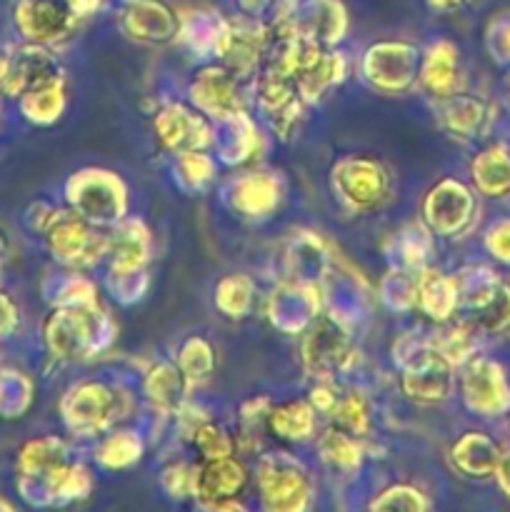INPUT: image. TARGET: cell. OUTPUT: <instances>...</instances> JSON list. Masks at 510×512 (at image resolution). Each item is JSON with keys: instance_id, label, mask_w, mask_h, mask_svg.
<instances>
[{"instance_id": "1", "label": "cell", "mask_w": 510, "mask_h": 512, "mask_svg": "<svg viewBox=\"0 0 510 512\" xmlns=\"http://www.w3.org/2000/svg\"><path fill=\"white\" fill-rule=\"evenodd\" d=\"M118 323L103 305L53 308L43 323L48 353L63 363H90L113 348Z\"/></svg>"}, {"instance_id": "2", "label": "cell", "mask_w": 510, "mask_h": 512, "mask_svg": "<svg viewBox=\"0 0 510 512\" xmlns=\"http://www.w3.org/2000/svg\"><path fill=\"white\" fill-rule=\"evenodd\" d=\"M130 398L105 380L70 385L58 405L65 430L75 438H100L128 415Z\"/></svg>"}, {"instance_id": "3", "label": "cell", "mask_w": 510, "mask_h": 512, "mask_svg": "<svg viewBox=\"0 0 510 512\" xmlns=\"http://www.w3.org/2000/svg\"><path fill=\"white\" fill-rule=\"evenodd\" d=\"M65 205L93 228L110 230L128 218L130 193L125 180L108 168H80L65 180Z\"/></svg>"}, {"instance_id": "4", "label": "cell", "mask_w": 510, "mask_h": 512, "mask_svg": "<svg viewBox=\"0 0 510 512\" xmlns=\"http://www.w3.org/2000/svg\"><path fill=\"white\" fill-rule=\"evenodd\" d=\"M330 190L348 213H375L393 195V175L383 160L350 153L330 165Z\"/></svg>"}, {"instance_id": "5", "label": "cell", "mask_w": 510, "mask_h": 512, "mask_svg": "<svg viewBox=\"0 0 510 512\" xmlns=\"http://www.w3.org/2000/svg\"><path fill=\"white\" fill-rule=\"evenodd\" d=\"M300 338V365L313 380H335L358 365L353 330L330 313H320Z\"/></svg>"}, {"instance_id": "6", "label": "cell", "mask_w": 510, "mask_h": 512, "mask_svg": "<svg viewBox=\"0 0 510 512\" xmlns=\"http://www.w3.org/2000/svg\"><path fill=\"white\" fill-rule=\"evenodd\" d=\"M260 505L268 512H305L313 505V480L308 468L285 450L263 453L255 465Z\"/></svg>"}, {"instance_id": "7", "label": "cell", "mask_w": 510, "mask_h": 512, "mask_svg": "<svg viewBox=\"0 0 510 512\" xmlns=\"http://www.w3.org/2000/svg\"><path fill=\"white\" fill-rule=\"evenodd\" d=\"M70 463V448L60 435H40L28 440L15 460L20 498L35 508L55 505V483Z\"/></svg>"}, {"instance_id": "8", "label": "cell", "mask_w": 510, "mask_h": 512, "mask_svg": "<svg viewBox=\"0 0 510 512\" xmlns=\"http://www.w3.org/2000/svg\"><path fill=\"white\" fill-rule=\"evenodd\" d=\"M420 55L408 40H378L360 55V75L378 93L405 95L418 85Z\"/></svg>"}, {"instance_id": "9", "label": "cell", "mask_w": 510, "mask_h": 512, "mask_svg": "<svg viewBox=\"0 0 510 512\" xmlns=\"http://www.w3.org/2000/svg\"><path fill=\"white\" fill-rule=\"evenodd\" d=\"M43 238L50 258L63 268L88 270L108 255V230L93 228L70 208H60Z\"/></svg>"}, {"instance_id": "10", "label": "cell", "mask_w": 510, "mask_h": 512, "mask_svg": "<svg viewBox=\"0 0 510 512\" xmlns=\"http://www.w3.org/2000/svg\"><path fill=\"white\" fill-rule=\"evenodd\" d=\"M398 388L410 403L440 405L455 388V365L425 343L398 363Z\"/></svg>"}, {"instance_id": "11", "label": "cell", "mask_w": 510, "mask_h": 512, "mask_svg": "<svg viewBox=\"0 0 510 512\" xmlns=\"http://www.w3.org/2000/svg\"><path fill=\"white\" fill-rule=\"evenodd\" d=\"M250 485V473L235 455L218 460H200L195 465L193 500L200 510L233 512L245 510L240 503Z\"/></svg>"}, {"instance_id": "12", "label": "cell", "mask_w": 510, "mask_h": 512, "mask_svg": "<svg viewBox=\"0 0 510 512\" xmlns=\"http://www.w3.org/2000/svg\"><path fill=\"white\" fill-rule=\"evenodd\" d=\"M475 218L473 190L458 178H443L430 185L420 203V220L438 238H458Z\"/></svg>"}, {"instance_id": "13", "label": "cell", "mask_w": 510, "mask_h": 512, "mask_svg": "<svg viewBox=\"0 0 510 512\" xmlns=\"http://www.w3.org/2000/svg\"><path fill=\"white\" fill-rule=\"evenodd\" d=\"M323 310V293H320L318 283L285 278L283 283L275 285L273 293H270L265 315H268L270 325H273L278 333L298 338L300 333H305V330L315 323V318H318Z\"/></svg>"}, {"instance_id": "14", "label": "cell", "mask_w": 510, "mask_h": 512, "mask_svg": "<svg viewBox=\"0 0 510 512\" xmlns=\"http://www.w3.org/2000/svg\"><path fill=\"white\" fill-rule=\"evenodd\" d=\"M460 395L473 415L498 418L510 410V385L495 360L475 353L460 365Z\"/></svg>"}, {"instance_id": "15", "label": "cell", "mask_w": 510, "mask_h": 512, "mask_svg": "<svg viewBox=\"0 0 510 512\" xmlns=\"http://www.w3.org/2000/svg\"><path fill=\"white\" fill-rule=\"evenodd\" d=\"M253 100L260 118L268 123V128L278 135L283 143H288L298 130L300 118H303V98L298 95L293 78L270 73V70H258L253 78Z\"/></svg>"}, {"instance_id": "16", "label": "cell", "mask_w": 510, "mask_h": 512, "mask_svg": "<svg viewBox=\"0 0 510 512\" xmlns=\"http://www.w3.org/2000/svg\"><path fill=\"white\" fill-rule=\"evenodd\" d=\"M118 28L140 45H170L178 40L180 13L165 0H125L118 10Z\"/></svg>"}, {"instance_id": "17", "label": "cell", "mask_w": 510, "mask_h": 512, "mask_svg": "<svg viewBox=\"0 0 510 512\" xmlns=\"http://www.w3.org/2000/svg\"><path fill=\"white\" fill-rule=\"evenodd\" d=\"M80 15L70 0H18L15 25L28 43L58 45L75 33Z\"/></svg>"}, {"instance_id": "18", "label": "cell", "mask_w": 510, "mask_h": 512, "mask_svg": "<svg viewBox=\"0 0 510 512\" xmlns=\"http://www.w3.org/2000/svg\"><path fill=\"white\" fill-rule=\"evenodd\" d=\"M58 75L65 73L48 45L25 40V45L0 55V93L10 95V98H20L25 90L50 78H58Z\"/></svg>"}, {"instance_id": "19", "label": "cell", "mask_w": 510, "mask_h": 512, "mask_svg": "<svg viewBox=\"0 0 510 512\" xmlns=\"http://www.w3.org/2000/svg\"><path fill=\"white\" fill-rule=\"evenodd\" d=\"M153 130L158 143L173 155L210 150V140H213L210 120L190 103H165L163 108H158Z\"/></svg>"}, {"instance_id": "20", "label": "cell", "mask_w": 510, "mask_h": 512, "mask_svg": "<svg viewBox=\"0 0 510 512\" xmlns=\"http://www.w3.org/2000/svg\"><path fill=\"white\" fill-rule=\"evenodd\" d=\"M283 180L270 170H248L225 185L223 200L238 218L265 220L280 208L283 200Z\"/></svg>"}, {"instance_id": "21", "label": "cell", "mask_w": 510, "mask_h": 512, "mask_svg": "<svg viewBox=\"0 0 510 512\" xmlns=\"http://www.w3.org/2000/svg\"><path fill=\"white\" fill-rule=\"evenodd\" d=\"M188 103L208 120L245 110L240 78L225 65H203L188 85Z\"/></svg>"}, {"instance_id": "22", "label": "cell", "mask_w": 510, "mask_h": 512, "mask_svg": "<svg viewBox=\"0 0 510 512\" xmlns=\"http://www.w3.org/2000/svg\"><path fill=\"white\" fill-rule=\"evenodd\" d=\"M295 33L320 48H338L350 28L343 0H300L290 18Z\"/></svg>"}, {"instance_id": "23", "label": "cell", "mask_w": 510, "mask_h": 512, "mask_svg": "<svg viewBox=\"0 0 510 512\" xmlns=\"http://www.w3.org/2000/svg\"><path fill=\"white\" fill-rule=\"evenodd\" d=\"M268 45V20L240 13L238 18H230V43L223 55V65L228 70H233L240 80L255 78V73H258L265 60Z\"/></svg>"}, {"instance_id": "24", "label": "cell", "mask_w": 510, "mask_h": 512, "mask_svg": "<svg viewBox=\"0 0 510 512\" xmlns=\"http://www.w3.org/2000/svg\"><path fill=\"white\" fill-rule=\"evenodd\" d=\"M178 45L198 60H223L230 43V18L213 8H195L180 13Z\"/></svg>"}, {"instance_id": "25", "label": "cell", "mask_w": 510, "mask_h": 512, "mask_svg": "<svg viewBox=\"0 0 510 512\" xmlns=\"http://www.w3.org/2000/svg\"><path fill=\"white\" fill-rule=\"evenodd\" d=\"M210 128H213L210 148L215 150V160L225 168H240L258 153L260 133L248 110L210 120Z\"/></svg>"}, {"instance_id": "26", "label": "cell", "mask_w": 510, "mask_h": 512, "mask_svg": "<svg viewBox=\"0 0 510 512\" xmlns=\"http://www.w3.org/2000/svg\"><path fill=\"white\" fill-rule=\"evenodd\" d=\"M348 78V58L338 48H318L295 75V88L305 105L323 103L330 90Z\"/></svg>"}, {"instance_id": "27", "label": "cell", "mask_w": 510, "mask_h": 512, "mask_svg": "<svg viewBox=\"0 0 510 512\" xmlns=\"http://www.w3.org/2000/svg\"><path fill=\"white\" fill-rule=\"evenodd\" d=\"M153 235L140 218H123L108 230V270L148 268Z\"/></svg>"}, {"instance_id": "28", "label": "cell", "mask_w": 510, "mask_h": 512, "mask_svg": "<svg viewBox=\"0 0 510 512\" xmlns=\"http://www.w3.org/2000/svg\"><path fill=\"white\" fill-rule=\"evenodd\" d=\"M140 390H143L145 403L150 405V410L155 415H160V418H173L180 410V405L188 400L190 383L180 373L178 363L160 360V363H153L145 370Z\"/></svg>"}, {"instance_id": "29", "label": "cell", "mask_w": 510, "mask_h": 512, "mask_svg": "<svg viewBox=\"0 0 510 512\" xmlns=\"http://www.w3.org/2000/svg\"><path fill=\"white\" fill-rule=\"evenodd\" d=\"M418 85L428 90L435 100L460 90L458 48L450 40H435L420 55Z\"/></svg>"}, {"instance_id": "30", "label": "cell", "mask_w": 510, "mask_h": 512, "mask_svg": "<svg viewBox=\"0 0 510 512\" xmlns=\"http://www.w3.org/2000/svg\"><path fill=\"white\" fill-rule=\"evenodd\" d=\"M435 115H438L440 125L455 138H475V135H483L490 110L478 95L458 90V93L435 100Z\"/></svg>"}, {"instance_id": "31", "label": "cell", "mask_w": 510, "mask_h": 512, "mask_svg": "<svg viewBox=\"0 0 510 512\" xmlns=\"http://www.w3.org/2000/svg\"><path fill=\"white\" fill-rule=\"evenodd\" d=\"M433 238L428 225L423 220H413V223L400 225L398 230L388 235L383 250L388 265H400V268L420 270L430 265V255H433Z\"/></svg>"}, {"instance_id": "32", "label": "cell", "mask_w": 510, "mask_h": 512, "mask_svg": "<svg viewBox=\"0 0 510 512\" xmlns=\"http://www.w3.org/2000/svg\"><path fill=\"white\" fill-rule=\"evenodd\" d=\"M330 253H333V248L320 235L310 233V230H295V235L288 243V250H285L288 278L308 280V283L320 285L330 265Z\"/></svg>"}, {"instance_id": "33", "label": "cell", "mask_w": 510, "mask_h": 512, "mask_svg": "<svg viewBox=\"0 0 510 512\" xmlns=\"http://www.w3.org/2000/svg\"><path fill=\"white\" fill-rule=\"evenodd\" d=\"M418 310L433 323H445L458 313V288L453 275L425 265L418 270Z\"/></svg>"}, {"instance_id": "34", "label": "cell", "mask_w": 510, "mask_h": 512, "mask_svg": "<svg viewBox=\"0 0 510 512\" xmlns=\"http://www.w3.org/2000/svg\"><path fill=\"white\" fill-rule=\"evenodd\" d=\"M500 448L483 433H465L450 448V463L465 478L483 480L495 475L500 463Z\"/></svg>"}, {"instance_id": "35", "label": "cell", "mask_w": 510, "mask_h": 512, "mask_svg": "<svg viewBox=\"0 0 510 512\" xmlns=\"http://www.w3.org/2000/svg\"><path fill=\"white\" fill-rule=\"evenodd\" d=\"M145 455V440L133 428H110L100 435V443L95 445V465L108 473H125L135 468Z\"/></svg>"}, {"instance_id": "36", "label": "cell", "mask_w": 510, "mask_h": 512, "mask_svg": "<svg viewBox=\"0 0 510 512\" xmlns=\"http://www.w3.org/2000/svg\"><path fill=\"white\" fill-rule=\"evenodd\" d=\"M20 113L28 123L33 125H55L63 118L65 108H68V85H65V75L50 78L45 83L35 85V88L25 90L18 98Z\"/></svg>"}, {"instance_id": "37", "label": "cell", "mask_w": 510, "mask_h": 512, "mask_svg": "<svg viewBox=\"0 0 510 512\" xmlns=\"http://www.w3.org/2000/svg\"><path fill=\"white\" fill-rule=\"evenodd\" d=\"M318 428V413L308 400H288V403L273 405L265 420V430L285 443H305L315 435Z\"/></svg>"}, {"instance_id": "38", "label": "cell", "mask_w": 510, "mask_h": 512, "mask_svg": "<svg viewBox=\"0 0 510 512\" xmlns=\"http://www.w3.org/2000/svg\"><path fill=\"white\" fill-rule=\"evenodd\" d=\"M318 458L338 475H355L363 465L365 445L363 438H355L348 430L330 425L318 435Z\"/></svg>"}, {"instance_id": "39", "label": "cell", "mask_w": 510, "mask_h": 512, "mask_svg": "<svg viewBox=\"0 0 510 512\" xmlns=\"http://www.w3.org/2000/svg\"><path fill=\"white\" fill-rule=\"evenodd\" d=\"M43 295L50 308H75V305H98L100 293L95 280H90L83 270L63 268L50 275L43 283Z\"/></svg>"}, {"instance_id": "40", "label": "cell", "mask_w": 510, "mask_h": 512, "mask_svg": "<svg viewBox=\"0 0 510 512\" xmlns=\"http://www.w3.org/2000/svg\"><path fill=\"white\" fill-rule=\"evenodd\" d=\"M218 178V160L208 150H190V153L173 155L170 180L185 195L208 193L210 185Z\"/></svg>"}, {"instance_id": "41", "label": "cell", "mask_w": 510, "mask_h": 512, "mask_svg": "<svg viewBox=\"0 0 510 512\" xmlns=\"http://www.w3.org/2000/svg\"><path fill=\"white\" fill-rule=\"evenodd\" d=\"M470 178L478 193L488 198H505L510 193V153L503 145L485 148L470 163Z\"/></svg>"}, {"instance_id": "42", "label": "cell", "mask_w": 510, "mask_h": 512, "mask_svg": "<svg viewBox=\"0 0 510 512\" xmlns=\"http://www.w3.org/2000/svg\"><path fill=\"white\" fill-rule=\"evenodd\" d=\"M430 348L438 350L448 363L455 365V370L465 363L468 358H473L475 348H478V328L465 320H445V323H438V328L433 333H428Z\"/></svg>"}, {"instance_id": "43", "label": "cell", "mask_w": 510, "mask_h": 512, "mask_svg": "<svg viewBox=\"0 0 510 512\" xmlns=\"http://www.w3.org/2000/svg\"><path fill=\"white\" fill-rule=\"evenodd\" d=\"M380 305L395 315H405L418 308V270L388 265L375 288Z\"/></svg>"}, {"instance_id": "44", "label": "cell", "mask_w": 510, "mask_h": 512, "mask_svg": "<svg viewBox=\"0 0 510 512\" xmlns=\"http://www.w3.org/2000/svg\"><path fill=\"white\" fill-rule=\"evenodd\" d=\"M255 283L245 273H228L215 285V308L230 320H243L253 313Z\"/></svg>"}, {"instance_id": "45", "label": "cell", "mask_w": 510, "mask_h": 512, "mask_svg": "<svg viewBox=\"0 0 510 512\" xmlns=\"http://www.w3.org/2000/svg\"><path fill=\"white\" fill-rule=\"evenodd\" d=\"M178 363L180 373L185 375V380L190 383V388H198L205 380L213 375L215 370V350L210 345V340H205L203 335H190L183 340V345L178 348Z\"/></svg>"}, {"instance_id": "46", "label": "cell", "mask_w": 510, "mask_h": 512, "mask_svg": "<svg viewBox=\"0 0 510 512\" xmlns=\"http://www.w3.org/2000/svg\"><path fill=\"white\" fill-rule=\"evenodd\" d=\"M330 420H333V425L355 435V438H368L370 430H373V408H370V400L360 390L340 393L338 403H335L333 413H330Z\"/></svg>"}, {"instance_id": "47", "label": "cell", "mask_w": 510, "mask_h": 512, "mask_svg": "<svg viewBox=\"0 0 510 512\" xmlns=\"http://www.w3.org/2000/svg\"><path fill=\"white\" fill-rule=\"evenodd\" d=\"M35 398L33 380L13 368L0 370V415L3 418H20L30 410Z\"/></svg>"}, {"instance_id": "48", "label": "cell", "mask_w": 510, "mask_h": 512, "mask_svg": "<svg viewBox=\"0 0 510 512\" xmlns=\"http://www.w3.org/2000/svg\"><path fill=\"white\" fill-rule=\"evenodd\" d=\"M103 283H105V290H108V295L115 300V303L135 305L148 295L153 278H150L148 268L108 270Z\"/></svg>"}, {"instance_id": "49", "label": "cell", "mask_w": 510, "mask_h": 512, "mask_svg": "<svg viewBox=\"0 0 510 512\" xmlns=\"http://www.w3.org/2000/svg\"><path fill=\"white\" fill-rule=\"evenodd\" d=\"M470 323L478 328V333H505L510 328V288L500 283V288L485 300L480 308L468 313Z\"/></svg>"}, {"instance_id": "50", "label": "cell", "mask_w": 510, "mask_h": 512, "mask_svg": "<svg viewBox=\"0 0 510 512\" xmlns=\"http://www.w3.org/2000/svg\"><path fill=\"white\" fill-rule=\"evenodd\" d=\"M370 510L385 512V510H405V512H425L433 508V500L423 493L420 488L408 483H395L380 490L373 500L368 503Z\"/></svg>"}, {"instance_id": "51", "label": "cell", "mask_w": 510, "mask_h": 512, "mask_svg": "<svg viewBox=\"0 0 510 512\" xmlns=\"http://www.w3.org/2000/svg\"><path fill=\"white\" fill-rule=\"evenodd\" d=\"M190 445H193L195 453L200 455V460H218V458H228V455L238 453L235 435L210 418L195 430L193 438H190Z\"/></svg>"}, {"instance_id": "52", "label": "cell", "mask_w": 510, "mask_h": 512, "mask_svg": "<svg viewBox=\"0 0 510 512\" xmlns=\"http://www.w3.org/2000/svg\"><path fill=\"white\" fill-rule=\"evenodd\" d=\"M95 490V475L85 463H73L60 473L58 483H55V505H68L88 500Z\"/></svg>"}, {"instance_id": "53", "label": "cell", "mask_w": 510, "mask_h": 512, "mask_svg": "<svg viewBox=\"0 0 510 512\" xmlns=\"http://www.w3.org/2000/svg\"><path fill=\"white\" fill-rule=\"evenodd\" d=\"M160 490L168 495L175 503H183V500H193L195 490V465L183 463V460H175L168 463L160 470Z\"/></svg>"}, {"instance_id": "54", "label": "cell", "mask_w": 510, "mask_h": 512, "mask_svg": "<svg viewBox=\"0 0 510 512\" xmlns=\"http://www.w3.org/2000/svg\"><path fill=\"white\" fill-rule=\"evenodd\" d=\"M485 45L498 63H510V10L490 20L485 30Z\"/></svg>"}, {"instance_id": "55", "label": "cell", "mask_w": 510, "mask_h": 512, "mask_svg": "<svg viewBox=\"0 0 510 512\" xmlns=\"http://www.w3.org/2000/svg\"><path fill=\"white\" fill-rule=\"evenodd\" d=\"M273 400L268 395H255V398H248L243 405H240V428L248 430H260L265 428V420H268L270 408H273Z\"/></svg>"}, {"instance_id": "56", "label": "cell", "mask_w": 510, "mask_h": 512, "mask_svg": "<svg viewBox=\"0 0 510 512\" xmlns=\"http://www.w3.org/2000/svg\"><path fill=\"white\" fill-rule=\"evenodd\" d=\"M338 398H340V390H338V385H335V380H315L313 388L308 390V398L305 400L313 405L315 413L330 418V413H333Z\"/></svg>"}, {"instance_id": "57", "label": "cell", "mask_w": 510, "mask_h": 512, "mask_svg": "<svg viewBox=\"0 0 510 512\" xmlns=\"http://www.w3.org/2000/svg\"><path fill=\"white\" fill-rule=\"evenodd\" d=\"M485 248L493 258L510 263V220L490 225V230L485 233Z\"/></svg>"}, {"instance_id": "58", "label": "cell", "mask_w": 510, "mask_h": 512, "mask_svg": "<svg viewBox=\"0 0 510 512\" xmlns=\"http://www.w3.org/2000/svg\"><path fill=\"white\" fill-rule=\"evenodd\" d=\"M20 325V310L8 293L0 290V340L10 338Z\"/></svg>"}, {"instance_id": "59", "label": "cell", "mask_w": 510, "mask_h": 512, "mask_svg": "<svg viewBox=\"0 0 510 512\" xmlns=\"http://www.w3.org/2000/svg\"><path fill=\"white\" fill-rule=\"evenodd\" d=\"M275 0H238L240 13L253 15V18H265L273 10Z\"/></svg>"}, {"instance_id": "60", "label": "cell", "mask_w": 510, "mask_h": 512, "mask_svg": "<svg viewBox=\"0 0 510 512\" xmlns=\"http://www.w3.org/2000/svg\"><path fill=\"white\" fill-rule=\"evenodd\" d=\"M495 478H498L503 493L510 498V453L500 455V463H498V470H495Z\"/></svg>"}, {"instance_id": "61", "label": "cell", "mask_w": 510, "mask_h": 512, "mask_svg": "<svg viewBox=\"0 0 510 512\" xmlns=\"http://www.w3.org/2000/svg\"><path fill=\"white\" fill-rule=\"evenodd\" d=\"M425 3H428L433 10H440V13H450V10L460 8L463 0H425Z\"/></svg>"}, {"instance_id": "62", "label": "cell", "mask_w": 510, "mask_h": 512, "mask_svg": "<svg viewBox=\"0 0 510 512\" xmlns=\"http://www.w3.org/2000/svg\"><path fill=\"white\" fill-rule=\"evenodd\" d=\"M5 248H8V240H5V235H3V233H0V258H3Z\"/></svg>"}, {"instance_id": "63", "label": "cell", "mask_w": 510, "mask_h": 512, "mask_svg": "<svg viewBox=\"0 0 510 512\" xmlns=\"http://www.w3.org/2000/svg\"><path fill=\"white\" fill-rule=\"evenodd\" d=\"M0 510H13V505H10L5 498H0Z\"/></svg>"}]
</instances>
